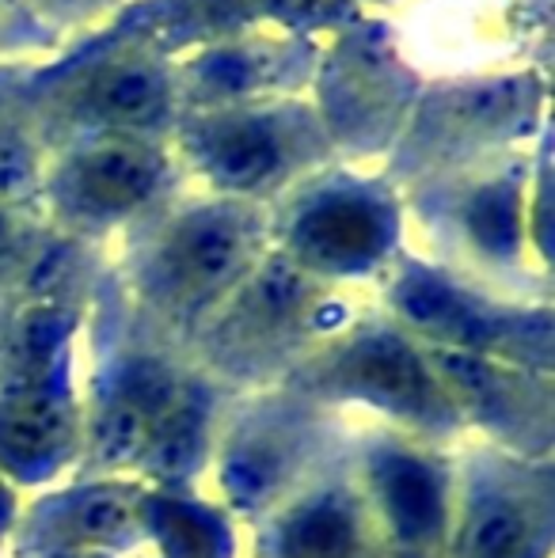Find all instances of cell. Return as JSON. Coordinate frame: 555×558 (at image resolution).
Here are the masks:
<instances>
[{
    "label": "cell",
    "mask_w": 555,
    "mask_h": 558,
    "mask_svg": "<svg viewBox=\"0 0 555 558\" xmlns=\"http://www.w3.org/2000/svg\"><path fill=\"white\" fill-rule=\"evenodd\" d=\"M176 391L168 388L156 368L134 373L126 388H119L107 407L99 411L96 434H92V452L107 468H126V463L145 460V448L153 441V429L160 414L176 403Z\"/></svg>",
    "instance_id": "obj_3"
},
{
    "label": "cell",
    "mask_w": 555,
    "mask_h": 558,
    "mask_svg": "<svg viewBox=\"0 0 555 558\" xmlns=\"http://www.w3.org/2000/svg\"><path fill=\"white\" fill-rule=\"evenodd\" d=\"M53 558H99L96 551H88V547H61Z\"/></svg>",
    "instance_id": "obj_14"
},
{
    "label": "cell",
    "mask_w": 555,
    "mask_h": 558,
    "mask_svg": "<svg viewBox=\"0 0 555 558\" xmlns=\"http://www.w3.org/2000/svg\"><path fill=\"white\" fill-rule=\"evenodd\" d=\"M153 186L156 163L141 148H96L76 163V198L99 214H122V209L141 206L153 194Z\"/></svg>",
    "instance_id": "obj_6"
},
{
    "label": "cell",
    "mask_w": 555,
    "mask_h": 558,
    "mask_svg": "<svg viewBox=\"0 0 555 558\" xmlns=\"http://www.w3.org/2000/svg\"><path fill=\"white\" fill-rule=\"evenodd\" d=\"M202 441V418L186 399H176L168 411L160 414L153 429V441L145 448V460L153 463L160 475H183L198 456Z\"/></svg>",
    "instance_id": "obj_13"
},
{
    "label": "cell",
    "mask_w": 555,
    "mask_h": 558,
    "mask_svg": "<svg viewBox=\"0 0 555 558\" xmlns=\"http://www.w3.org/2000/svg\"><path fill=\"white\" fill-rule=\"evenodd\" d=\"M209 168L229 186H255L278 168V145L260 125H229L209 145Z\"/></svg>",
    "instance_id": "obj_11"
},
{
    "label": "cell",
    "mask_w": 555,
    "mask_h": 558,
    "mask_svg": "<svg viewBox=\"0 0 555 558\" xmlns=\"http://www.w3.org/2000/svg\"><path fill=\"white\" fill-rule=\"evenodd\" d=\"M73 445V407L58 388L12 391L0 399V463L20 475H43Z\"/></svg>",
    "instance_id": "obj_1"
},
{
    "label": "cell",
    "mask_w": 555,
    "mask_h": 558,
    "mask_svg": "<svg viewBox=\"0 0 555 558\" xmlns=\"http://www.w3.org/2000/svg\"><path fill=\"white\" fill-rule=\"evenodd\" d=\"M4 513H8V506H4V494H0V521H4Z\"/></svg>",
    "instance_id": "obj_15"
},
{
    "label": "cell",
    "mask_w": 555,
    "mask_h": 558,
    "mask_svg": "<svg viewBox=\"0 0 555 558\" xmlns=\"http://www.w3.org/2000/svg\"><path fill=\"white\" fill-rule=\"evenodd\" d=\"M137 529V506L122 490H84L53 513V532L65 547H107Z\"/></svg>",
    "instance_id": "obj_8"
},
{
    "label": "cell",
    "mask_w": 555,
    "mask_h": 558,
    "mask_svg": "<svg viewBox=\"0 0 555 558\" xmlns=\"http://www.w3.org/2000/svg\"><path fill=\"white\" fill-rule=\"evenodd\" d=\"M244 263V228L225 214L191 221L164 251V289L183 301L221 289Z\"/></svg>",
    "instance_id": "obj_2"
},
{
    "label": "cell",
    "mask_w": 555,
    "mask_h": 558,
    "mask_svg": "<svg viewBox=\"0 0 555 558\" xmlns=\"http://www.w3.org/2000/svg\"><path fill=\"white\" fill-rule=\"evenodd\" d=\"M286 558H350L354 551V521L335 501L309 506L281 532Z\"/></svg>",
    "instance_id": "obj_10"
},
{
    "label": "cell",
    "mask_w": 555,
    "mask_h": 558,
    "mask_svg": "<svg viewBox=\"0 0 555 558\" xmlns=\"http://www.w3.org/2000/svg\"><path fill=\"white\" fill-rule=\"evenodd\" d=\"M377 494L388 521H393V529L403 539L419 544V539L437 532V521H442V483H437V475L426 463L408 460V456L385 460L377 471Z\"/></svg>",
    "instance_id": "obj_7"
},
{
    "label": "cell",
    "mask_w": 555,
    "mask_h": 558,
    "mask_svg": "<svg viewBox=\"0 0 555 558\" xmlns=\"http://www.w3.org/2000/svg\"><path fill=\"white\" fill-rule=\"evenodd\" d=\"M354 391L381 407H393L403 414H426L434 411V388L422 368V361L396 338H373L362 342L342 365Z\"/></svg>",
    "instance_id": "obj_5"
},
{
    "label": "cell",
    "mask_w": 555,
    "mask_h": 558,
    "mask_svg": "<svg viewBox=\"0 0 555 558\" xmlns=\"http://www.w3.org/2000/svg\"><path fill=\"white\" fill-rule=\"evenodd\" d=\"M297 240L312 263L354 270L385 247V221H381L377 206L362 198H327L304 214Z\"/></svg>",
    "instance_id": "obj_4"
},
{
    "label": "cell",
    "mask_w": 555,
    "mask_h": 558,
    "mask_svg": "<svg viewBox=\"0 0 555 558\" xmlns=\"http://www.w3.org/2000/svg\"><path fill=\"white\" fill-rule=\"evenodd\" d=\"M460 558H536L533 521L506 498L480 501L464 524Z\"/></svg>",
    "instance_id": "obj_9"
},
{
    "label": "cell",
    "mask_w": 555,
    "mask_h": 558,
    "mask_svg": "<svg viewBox=\"0 0 555 558\" xmlns=\"http://www.w3.org/2000/svg\"><path fill=\"white\" fill-rule=\"evenodd\" d=\"M92 104L104 118L114 122H148L164 107V84L156 73L141 65H122L104 73V81L92 88Z\"/></svg>",
    "instance_id": "obj_12"
}]
</instances>
